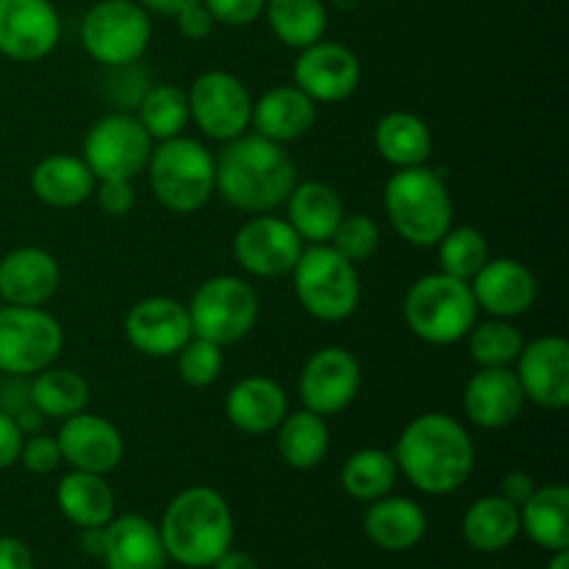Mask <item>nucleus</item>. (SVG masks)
<instances>
[{"label": "nucleus", "mask_w": 569, "mask_h": 569, "mask_svg": "<svg viewBox=\"0 0 569 569\" xmlns=\"http://www.w3.org/2000/svg\"><path fill=\"white\" fill-rule=\"evenodd\" d=\"M470 289L478 309L500 320H515L531 311L539 292L533 272L517 259H487V264L472 276Z\"/></svg>", "instance_id": "20"}, {"label": "nucleus", "mask_w": 569, "mask_h": 569, "mask_svg": "<svg viewBox=\"0 0 569 569\" xmlns=\"http://www.w3.org/2000/svg\"><path fill=\"white\" fill-rule=\"evenodd\" d=\"M520 531L550 553L569 550V489L565 483L537 487L520 506Z\"/></svg>", "instance_id": "30"}, {"label": "nucleus", "mask_w": 569, "mask_h": 569, "mask_svg": "<svg viewBox=\"0 0 569 569\" xmlns=\"http://www.w3.org/2000/svg\"><path fill=\"white\" fill-rule=\"evenodd\" d=\"M153 26L137 0H100L83 14V50L103 67L133 64L148 50Z\"/></svg>", "instance_id": "10"}, {"label": "nucleus", "mask_w": 569, "mask_h": 569, "mask_svg": "<svg viewBox=\"0 0 569 569\" xmlns=\"http://www.w3.org/2000/svg\"><path fill=\"white\" fill-rule=\"evenodd\" d=\"M22 442H26V431L20 428V422L14 420V415L0 409V470L20 461Z\"/></svg>", "instance_id": "46"}, {"label": "nucleus", "mask_w": 569, "mask_h": 569, "mask_svg": "<svg viewBox=\"0 0 569 569\" xmlns=\"http://www.w3.org/2000/svg\"><path fill=\"white\" fill-rule=\"evenodd\" d=\"M289 226L298 231V237L309 244H328L333 231L342 222L345 206L333 187L322 181L295 183L292 194L287 198Z\"/></svg>", "instance_id": "28"}, {"label": "nucleus", "mask_w": 569, "mask_h": 569, "mask_svg": "<svg viewBox=\"0 0 569 569\" xmlns=\"http://www.w3.org/2000/svg\"><path fill=\"white\" fill-rule=\"evenodd\" d=\"M150 153H153V139L142 122L126 111H114L100 117L89 128L81 159L92 170L94 181H109V178L133 181L139 172L148 170Z\"/></svg>", "instance_id": "11"}, {"label": "nucleus", "mask_w": 569, "mask_h": 569, "mask_svg": "<svg viewBox=\"0 0 569 569\" xmlns=\"http://www.w3.org/2000/svg\"><path fill=\"white\" fill-rule=\"evenodd\" d=\"M192 337L189 309L176 298L153 295L133 303L126 315V339L150 359H170Z\"/></svg>", "instance_id": "17"}, {"label": "nucleus", "mask_w": 569, "mask_h": 569, "mask_svg": "<svg viewBox=\"0 0 569 569\" xmlns=\"http://www.w3.org/2000/svg\"><path fill=\"white\" fill-rule=\"evenodd\" d=\"M478 303L470 281L431 272L417 278L403 300L406 326L428 345H456L478 322Z\"/></svg>", "instance_id": "5"}, {"label": "nucleus", "mask_w": 569, "mask_h": 569, "mask_svg": "<svg viewBox=\"0 0 569 569\" xmlns=\"http://www.w3.org/2000/svg\"><path fill=\"white\" fill-rule=\"evenodd\" d=\"M317 122V103L306 92H300L295 83L272 87L253 100V114L250 126L264 139H272L278 144L295 142L306 137Z\"/></svg>", "instance_id": "23"}, {"label": "nucleus", "mask_w": 569, "mask_h": 569, "mask_svg": "<svg viewBox=\"0 0 569 569\" xmlns=\"http://www.w3.org/2000/svg\"><path fill=\"white\" fill-rule=\"evenodd\" d=\"M395 465L420 492L450 495L470 481L476 445L467 428L445 411L415 417L395 445Z\"/></svg>", "instance_id": "2"}, {"label": "nucleus", "mask_w": 569, "mask_h": 569, "mask_svg": "<svg viewBox=\"0 0 569 569\" xmlns=\"http://www.w3.org/2000/svg\"><path fill=\"white\" fill-rule=\"evenodd\" d=\"M428 531V517L420 503L398 495H383L372 500L370 509L365 511V533L372 545L381 550H411L422 542Z\"/></svg>", "instance_id": "25"}, {"label": "nucleus", "mask_w": 569, "mask_h": 569, "mask_svg": "<svg viewBox=\"0 0 569 569\" xmlns=\"http://www.w3.org/2000/svg\"><path fill=\"white\" fill-rule=\"evenodd\" d=\"M211 569H259V565H256V559L250 553H242V550H226V553L211 565Z\"/></svg>", "instance_id": "50"}, {"label": "nucleus", "mask_w": 569, "mask_h": 569, "mask_svg": "<svg viewBox=\"0 0 569 569\" xmlns=\"http://www.w3.org/2000/svg\"><path fill=\"white\" fill-rule=\"evenodd\" d=\"M267 0H203L217 26L244 28L264 14Z\"/></svg>", "instance_id": "44"}, {"label": "nucleus", "mask_w": 569, "mask_h": 569, "mask_svg": "<svg viewBox=\"0 0 569 569\" xmlns=\"http://www.w3.org/2000/svg\"><path fill=\"white\" fill-rule=\"evenodd\" d=\"M465 539L481 553H498L520 537V509L500 495L476 500L465 515Z\"/></svg>", "instance_id": "33"}, {"label": "nucleus", "mask_w": 569, "mask_h": 569, "mask_svg": "<svg viewBox=\"0 0 569 569\" xmlns=\"http://www.w3.org/2000/svg\"><path fill=\"white\" fill-rule=\"evenodd\" d=\"M342 489L353 500L361 503H372V500L383 498L398 483V465L395 456L381 448H365L359 453L350 456L342 467Z\"/></svg>", "instance_id": "36"}, {"label": "nucleus", "mask_w": 569, "mask_h": 569, "mask_svg": "<svg viewBox=\"0 0 569 569\" xmlns=\"http://www.w3.org/2000/svg\"><path fill=\"white\" fill-rule=\"evenodd\" d=\"M467 342H470V359L478 367H509L526 348V337H522L520 328L511 320H500V317L476 322L467 333Z\"/></svg>", "instance_id": "38"}, {"label": "nucleus", "mask_w": 569, "mask_h": 569, "mask_svg": "<svg viewBox=\"0 0 569 569\" xmlns=\"http://www.w3.org/2000/svg\"><path fill=\"white\" fill-rule=\"evenodd\" d=\"M61 39L53 0H0V53L11 61L48 59Z\"/></svg>", "instance_id": "15"}, {"label": "nucleus", "mask_w": 569, "mask_h": 569, "mask_svg": "<svg viewBox=\"0 0 569 569\" xmlns=\"http://www.w3.org/2000/svg\"><path fill=\"white\" fill-rule=\"evenodd\" d=\"M376 148L395 170L420 167L431 159L433 133L422 117L411 111H389L376 126Z\"/></svg>", "instance_id": "31"}, {"label": "nucleus", "mask_w": 569, "mask_h": 569, "mask_svg": "<svg viewBox=\"0 0 569 569\" xmlns=\"http://www.w3.org/2000/svg\"><path fill=\"white\" fill-rule=\"evenodd\" d=\"M292 287L298 303L315 320L342 322L359 309L361 281L353 261L331 244H309L292 267Z\"/></svg>", "instance_id": "7"}, {"label": "nucleus", "mask_w": 569, "mask_h": 569, "mask_svg": "<svg viewBox=\"0 0 569 569\" xmlns=\"http://www.w3.org/2000/svg\"><path fill=\"white\" fill-rule=\"evenodd\" d=\"M176 359H178V376H181V381L194 389L211 387V383L220 378L222 365H226L220 345L209 342V339L203 337L189 339V342L178 350Z\"/></svg>", "instance_id": "40"}, {"label": "nucleus", "mask_w": 569, "mask_h": 569, "mask_svg": "<svg viewBox=\"0 0 569 569\" xmlns=\"http://www.w3.org/2000/svg\"><path fill=\"white\" fill-rule=\"evenodd\" d=\"M264 14L276 39L289 48H309L328 31L326 0H267Z\"/></svg>", "instance_id": "35"}, {"label": "nucleus", "mask_w": 569, "mask_h": 569, "mask_svg": "<svg viewBox=\"0 0 569 569\" xmlns=\"http://www.w3.org/2000/svg\"><path fill=\"white\" fill-rule=\"evenodd\" d=\"M56 442H59L61 461H67L72 470L98 472V476H109L111 470H117L126 456V439L120 428L89 411H78L61 420Z\"/></svg>", "instance_id": "18"}, {"label": "nucleus", "mask_w": 569, "mask_h": 569, "mask_svg": "<svg viewBox=\"0 0 569 569\" xmlns=\"http://www.w3.org/2000/svg\"><path fill=\"white\" fill-rule=\"evenodd\" d=\"M437 253L439 272L461 278V281H472V276L487 264L489 244L478 228L450 226L448 233L437 242Z\"/></svg>", "instance_id": "39"}, {"label": "nucleus", "mask_w": 569, "mask_h": 569, "mask_svg": "<svg viewBox=\"0 0 569 569\" xmlns=\"http://www.w3.org/2000/svg\"><path fill=\"white\" fill-rule=\"evenodd\" d=\"M298 183V164L283 144L259 133L226 142L214 159V192L248 214H270L287 203Z\"/></svg>", "instance_id": "1"}, {"label": "nucleus", "mask_w": 569, "mask_h": 569, "mask_svg": "<svg viewBox=\"0 0 569 569\" xmlns=\"http://www.w3.org/2000/svg\"><path fill=\"white\" fill-rule=\"evenodd\" d=\"M20 461L28 472L48 476V472H53L61 465L59 442H56V437H48V433H28L20 450Z\"/></svg>", "instance_id": "42"}, {"label": "nucleus", "mask_w": 569, "mask_h": 569, "mask_svg": "<svg viewBox=\"0 0 569 569\" xmlns=\"http://www.w3.org/2000/svg\"><path fill=\"white\" fill-rule=\"evenodd\" d=\"M94 200L98 209L106 217H126L133 211L137 203V192H133V181H122V178H109V181L94 183Z\"/></svg>", "instance_id": "43"}, {"label": "nucleus", "mask_w": 569, "mask_h": 569, "mask_svg": "<svg viewBox=\"0 0 569 569\" xmlns=\"http://www.w3.org/2000/svg\"><path fill=\"white\" fill-rule=\"evenodd\" d=\"M461 403L472 426L498 431L522 415L526 392L517 381V372L509 367H478L476 376L467 381Z\"/></svg>", "instance_id": "21"}, {"label": "nucleus", "mask_w": 569, "mask_h": 569, "mask_svg": "<svg viewBox=\"0 0 569 569\" xmlns=\"http://www.w3.org/2000/svg\"><path fill=\"white\" fill-rule=\"evenodd\" d=\"M56 503L78 528H100L114 520V492L98 472H67L56 489Z\"/></svg>", "instance_id": "29"}, {"label": "nucleus", "mask_w": 569, "mask_h": 569, "mask_svg": "<svg viewBox=\"0 0 569 569\" xmlns=\"http://www.w3.org/2000/svg\"><path fill=\"white\" fill-rule=\"evenodd\" d=\"M94 176L81 156L53 153L31 170V192L53 209H76L94 192Z\"/></svg>", "instance_id": "27"}, {"label": "nucleus", "mask_w": 569, "mask_h": 569, "mask_svg": "<svg viewBox=\"0 0 569 569\" xmlns=\"http://www.w3.org/2000/svg\"><path fill=\"white\" fill-rule=\"evenodd\" d=\"M278 456L295 470H311L320 465L331 448V428L326 417L315 415L309 409H300L287 415L281 426L276 428Z\"/></svg>", "instance_id": "32"}, {"label": "nucleus", "mask_w": 569, "mask_h": 569, "mask_svg": "<svg viewBox=\"0 0 569 569\" xmlns=\"http://www.w3.org/2000/svg\"><path fill=\"white\" fill-rule=\"evenodd\" d=\"M548 569H569V550H556Z\"/></svg>", "instance_id": "52"}, {"label": "nucleus", "mask_w": 569, "mask_h": 569, "mask_svg": "<svg viewBox=\"0 0 569 569\" xmlns=\"http://www.w3.org/2000/svg\"><path fill=\"white\" fill-rule=\"evenodd\" d=\"M81 550H83V553L103 559V553H106V526L81 528Z\"/></svg>", "instance_id": "49"}, {"label": "nucleus", "mask_w": 569, "mask_h": 569, "mask_svg": "<svg viewBox=\"0 0 569 569\" xmlns=\"http://www.w3.org/2000/svg\"><path fill=\"white\" fill-rule=\"evenodd\" d=\"M167 559L181 567H211L233 542V515L228 500L211 487H189L170 500L161 517Z\"/></svg>", "instance_id": "3"}, {"label": "nucleus", "mask_w": 569, "mask_h": 569, "mask_svg": "<svg viewBox=\"0 0 569 569\" xmlns=\"http://www.w3.org/2000/svg\"><path fill=\"white\" fill-rule=\"evenodd\" d=\"M103 559L109 569H164L167 550L153 522L126 515L106 526Z\"/></svg>", "instance_id": "26"}, {"label": "nucleus", "mask_w": 569, "mask_h": 569, "mask_svg": "<svg viewBox=\"0 0 569 569\" xmlns=\"http://www.w3.org/2000/svg\"><path fill=\"white\" fill-rule=\"evenodd\" d=\"M194 337L228 348L248 337L259 320V295L237 276H214L194 289L189 300Z\"/></svg>", "instance_id": "9"}, {"label": "nucleus", "mask_w": 569, "mask_h": 569, "mask_svg": "<svg viewBox=\"0 0 569 569\" xmlns=\"http://www.w3.org/2000/svg\"><path fill=\"white\" fill-rule=\"evenodd\" d=\"M361 389V365L350 350L320 348L306 359L298 378L303 409L320 417H333L348 409Z\"/></svg>", "instance_id": "13"}, {"label": "nucleus", "mask_w": 569, "mask_h": 569, "mask_svg": "<svg viewBox=\"0 0 569 569\" xmlns=\"http://www.w3.org/2000/svg\"><path fill=\"white\" fill-rule=\"evenodd\" d=\"M176 22H178V31H181V37L192 39V42L211 37V31H214V26H217L214 17H211V11L203 6V0L183 6V9L176 14Z\"/></svg>", "instance_id": "45"}, {"label": "nucleus", "mask_w": 569, "mask_h": 569, "mask_svg": "<svg viewBox=\"0 0 569 569\" xmlns=\"http://www.w3.org/2000/svg\"><path fill=\"white\" fill-rule=\"evenodd\" d=\"M328 244L353 264L356 261H367L381 244V228L367 214H345Z\"/></svg>", "instance_id": "41"}, {"label": "nucleus", "mask_w": 569, "mask_h": 569, "mask_svg": "<svg viewBox=\"0 0 569 569\" xmlns=\"http://www.w3.org/2000/svg\"><path fill=\"white\" fill-rule=\"evenodd\" d=\"M533 492H537V483H533V478L522 470L509 472V476L500 481V498L509 500V503L517 506V509H520Z\"/></svg>", "instance_id": "47"}, {"label": "nucleus", "mask_w": 569, "mask_h": 569, "mask_svg": "<svg viewBox=\"0 0 569 569\" xmlns=\"http://www.w3.org/2000/svg\"><path fill=\"white\" fill-rule=\"evenodd\" d=\"M0 569H33L28 545L14 537H0Z\"/></svg>", "instance_id": "48"}, {"label": "nucleus", "mask_w": 569, "mask_h": 569, "mask_svg": "<svg viewBox=\"0 0 569 569\" xmlns=\"http://www.w3.org/2000/svg\"><path fill=\"white\" fill-rule=\"evenodd\" d=\"M189 120L209 139L231 142L250 128L253 98L233 72L209 70L194 78L187 92Z\"/></svg>", "instance_id": "12"}, {"label": "nucleus", "mask_w": 569, "mask_h": 569, "mask_svg": "<svg viewBox=\"0 0 569 569\" xmlns=\"http://www.w3.org/2000/svg\"><path fill=\"white\" fill-rule=\"evenodd\" d=\"M517 381L526 400L559 411L569 403V342L565 337H539L517 356Z\"/></svg>", "instance_id": "19"}, {"label": "nucleus", "mask_w": 569, "mask_h": 569, "mask_svg": "<svg viewBox=\"0 0 569 569\" xmlns=\"http://www.w3.org/2000/svg\"><path fill=\"white\" fill-rule=\"evenodd\" d=\"M292 83L315 103H342L359 89L361 61L348 44L320 39L298 53Z\"/></svg>", "instance_id": "16"}, {"label": "nucleus", "mask_w": 569, "mask_h": 569, "mask_svg": "<svg viewBox=\"0 0 569 569\" xmlns=\"http://www.w3.org/2000/svg\"><path fill=\"white\" fill-rule=\"evenodd\" d=\"M306 242L289 220L272 214H256L233 237V259L256 278H281L292 272Z\"/></svg>", "instance_id": "14"}, {"label": "nucleus", "mask_w": 569, "mask_h": 569, "mask_svg": "<svg viewBox=\"0 0 569 569\" xmlns=\"http://www.w3.org/2000/svg\"><path fill=\"white\" fill-rule=\"evenodd\" d=\"M28 398H31V406L42 417L67 420L78 411H87L89 383L81 372L70 370V367L50 365L33 376L31 387H28Z\"/></svg>", "instance_id": "34"}, {"label": "nucleus", "mask_w": 569, "mask_h": 569, "mask_svg": "<svg viewBox=\"0 0 569 569\" xmlns=\"http://www.w3.org/2000/svg\"><path fill=\"white\" fill-rule=\"evenodd\" d=\"M64 328L42 306H0V372L28 378L56 365Z\"/></svg>", "instance_id": "8"}, {"label": "nucleus", "mask_w": 569, "mask_h": 569, "mask_svg": "<svg viewBox=\"0 0 569 569\" xmlns=\"http://www.w3.org/2000/svg\"><path fill=\"white\" fill-rule=\"evenodd\" d=\"M383 211L395 233L415 248H437L453 226V198L437 170L403 167L383 187Z\"/></svg>", "instance_id": "4"}, {"label": "nucleus", "mask_w": 569, "mask_h": 569, "mask_svg": "<svg viewBox=\"0 0 569 569\" xmlns=\"http://www.w3.org/2000/svg\"><path fill=\"white\" fill-rule=\"evenodd\" d=\"M61 283V267L42 248H14L0 259V298L9 306H44Z\"/></svg>", "instance_id": "22"}, {"label": "nucleus", "mask_w": 569, "mask_h": 569, "mask_svg": "<svg viewBox=\"0 0 569 569\" xmlns=\"http://www.w3.org/2000/svg\"><path fill=\"white\" fill-rule=\"evenodd\" d=\"M137 120L142 122L150 139H172L181 137L189 126V98L181 87L172 83H156L148 87L137 106Z\"/></svg>", "instance_id": "37"}, {"label": "nucleus", "mask_w": 569, "mask_h": 569, "mask_svg": "<svg viewBox=\"0 0 569 569\" xmlns=\"http://www.w3.org/2000/svg\"><path fill=\"white\" fill-rule=\"evenodd\" d=\"M289 415V398L278 381L248 376L233 383L226 398V417L244 433H270Z\"/></svg>", "instance_id": "24"}, {"label": "nucleus", "mask_w": 569, "mask_h": 569, "mask_svg": "<svg viewBox=\"0 0 569 569\" xmlns=\"http://www.w3.org/2000/svg\"><path fill=\"white\" fill-rule=\"evenodd\" d=\"M142 9L153 11V14H164V17H176L183 6L198 3V0H137Z\"/></svg>", "instance_id": "51"}, {"label": "nucleus", "mask_w": 569, "mask_h": 569, "mask_svg": "<svg viewBox=\"0 0 569 569\" xmlns=\"http://www.w3.org/2000/svg\"><path fill=\"white\" fill-rule=\"evenodd\" d=\"M150 189L164 209L176 214L200 211L214 194V156L189 137L161 139L148 161Z\"/></svg>", "instance_id": "6"}]
</instances>
